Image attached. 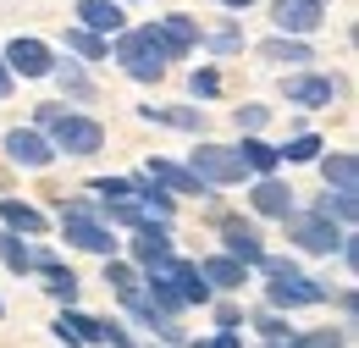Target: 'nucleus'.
I'll use <instances>...</instances> for the list:
<instances>
[{
	"instance_id": "0eeeda50",
	"label": "nucleus",
	"mask_w": 359,
	"mask_h": 348,
	"mask_svg": "<svg viewBox=\"0 0 359 348\" xmlns=\"http://www.w3.org/2000/svg\"><path fill=\"white\" fill-rule=\"evenodd\" d=\"M337 94H343V83H337L332 72H304V67H299V72L282 78V100H287V105H304V111H326Z\"/></svg>"
},
{
	"instance_id": "f257e3e1",
	"label": "nucleus",
	"mask_w": 359,
	"mask_h": 348,
	"mask_svg": "<svg viewBox=\"0 0 359 348\" xmlns=\"http://www.w3.org/2000/svg\"><path fill=\"white\" fill-rule=\"evenodd\" d=\"M34 128L45 133L55 144V155H67V161H94L105 149V128L94 116H83V111H67V105H39Z\"/></svg>"
},
{
	"instance_id": "4c0bfd02",
	"label": "nucleus",
	"mask_w": 359,
	"mask_h": 348,
	"mask_svg": "<svg viewBox=\"0 0 359 348\" xmlns=\"http://www.w3.org/2000/svg\"><path fill=\"white\" fill-rule=\"evenodd\" d=\"M100 348H138L122 321H100Z\"/></svg>"
},
{
	"instance_id": "412c9836",
	"label": "nucleus",
	"mask_w": 359,
	"mask_h": 348,
	"mask_svg": "<svg viewBox=\"0 0 359 348\" xmlns=\"http://www.w3.org/2000/svg\"><path fill=\"white\" fill-rule=\"evenodd\" d=\"M199 276L210 282V293H238L243 282H249V265L243 260H232V255H210V260H199Z\"/></svg>"
},
{
	"instance_id": "9b49d317",
	"label": "nucleus",
	"mask_w": 359,
	"mask_h": 348,
	"mask_svg": "<svg viewBox=\"0 0 359 348\" xmlns=\"http://www.w3.org/2000/svg\"><path fill=\"white\" fill-rule=\"evenodd\" d=\"M0 144H6V155H11L17 166H28V172H50V166H55V144H50L39 128H11Z\"/></svg>"
},
{
	"instance_id": "c03bdc74",
	"label": "nucleus",
	"mask_w": 359,
	"mask_h": 348,
	"mask_svg": "<svg viewBox=\"0 0 359 348\" xmlns=\"http://www.w3.org/2000/svg\"><path fill=\"white\" fill-rule=\"evenodd\" d=\"M11 88H17V78H11V67H6V55H0V100H6Z\"/></svg>"
},
{
	"instance_id": "9d476101",
	"label": "nucleus",
	"mask_w": 359,
	"mask_h": 348,
	"mask_svg": "<svg viewBox=\"0 0 359 348\" xmlns=\"http://www.w3.org/2000/svg\"><path fill=\"white\" fill-rule=\"evenodd\" d=\"M144 271H161L172 288L182 293V304H210L216 293H210V282L199 276V260H182V255H166V260H155V265H144Z\"/></svg>"
},
{
	"instance_id": "6e6552de",
	"label": "nucleus",
	"mask_w": 359,
	"mask_h": 348,
	"mask_svg": "<svg viewBox=\"0 0 359 348\" xmlns=\"http://www.w3.org/2000/svg\"><path fill=\"white\" fill-rule=\"evenodd\" d=\"M0 55H6L11 78H28V83H39V78H50V72H55V50H50L45 39H34V34H28V39L17 34V39L6 44Z\"/></svg>"
},
{
	"instance_id": "2f4dec72",
	"label": "nucleus",
	"mask_w": 359,
	"mask_h": 348,
	"mask_svg": "<svg viewBox=\"0 0 359 348\" xmlns=\"http://www.w3.org/2000/svg\"><path fill=\"white\" fill-rule=\"evenodd\" d=\"M282 348H348V326H315V332H293Z\"/></svg>"
},
{
	"instance_id": "473e14b6",
	"label": "nucleus",
	"mask_w": 359,
	"mask_h": 348,
	"mask_svg": "<svg viewBox=\"0 0 359 348\" xmlns=\"http://www.w3.org/2000/svg\"><path fill=\"white\" fill-rule=\"evenodd\" d=\"M199 44H205L210 55H238V50H243V28H238V17L222 22L216 34H199Z\"/></svg>"
},
{
	"instance_id": "de8ad7c7",
	"label": "nucleus",
	"mask_w": 359,
	"mask_h": 348,
	"mask_svg": "<svg viewBox=\"0 0 359 348\" xmlns=\"http://www.w3.org/2000/svg\"><path fill=\"white\" fill-rule=\"evenodd\" d=\"M0 315H6V299H0Z\"/></svg>"
},
{
	"instance_id": "79ce46f5",
	"label": "nucleus",
	"mask_w": 359,
	"mask_h": 348,
	"mask_svg": "<svg viewBox=\"0 0 359 348\" xmlns=\"http://www.w3.org/2000/svg\"><path fill=\"white\" fill-rule=\"evenodd\" d=\"M188 348H243V337H238V332H222V326H216V337H199V343H188Z\"/></svg>"
},
{
	"instance_id": "f03ea898",
	"label": "nucleus",
	"mask_w": 359,
	"mask_h": 348,
	"mask_svg": "<svg viewBox=\"0 0 359 348\" xmlns=\"http://www.w3.org/2000/svg\"><path fill=\"white\" fill-rule=\"evenodd\" d=\"M111 61H122V72H128L133 83H161L166 67H172L177 55H172V44L161 39L155 22H144V28H122V34H111Z\"/></svg>"
},
{
	"instance_id": "bb28decb",
	"label": "nucleus",
	"mask_w": 359,
	"mask_h": 348,
	"mask_svg": "<svg viewBox=\"0 0 359 348\" xmlns=\"http://www.w3.org/2000/svg\"><path fill=\"white\" fill-rule=\"evenodd\" d=\"M0 265L11 276H34V243L22 232H11V227H0Z\"/></svg>"
},
{
	"instance_id": "4468645a",
	"label": "nucleus",
	"mask_w": 359,
	"mask_h": 348,
	"mask_svg": "<svg viewBox=\"0 0 359 348\" xmlns=\"http://www.w3.org/2000/svg\"><path fill=\"white\" fill-rule=\"evenodd\" d=\"M249 205H255V216H271V221H282L287 210H293V182H282L276 172L255 177V188H249Z\"/></svg>"
},
{
	"instance_id": "c9c22d12",
	"label": "nucleus",
	"mask_w": 359,
	"mask_h": 348,
	"mask_svg": "<svg viewBox=\"0 0 359 348\" xmlns=\"http://www.w3.org/2000/svg\"><path fill=\"white\" fill-rule=\"evenodd\" d=\"M188 88H194V100H216V94H222V78H216V67H194Z\"/></svg>"
},
{
	"instance_id": "f8f14e48",
	"label": "nucleus",
	"mask_w": 359,
	"mask_h": 348,
	"mask_svg": "<svg viewBox=\"0 0 359 348\" xmlns=\"http://www.w3.org/2000/svg\"><path fill=\"white\" fill-rule=\"evenodd\" d=\"M271 22H276V34L310 39V34H320V22H326V6L320 0H276L271 6Z\"/></svg>"
},
{
	"instance_id": "72a5a7b5",
	"label": "nucleus",
	"mask_w": 359,
	"mask_h": 348,
	"mask_svg": "<svg viewBox=\"0 0 359 348\" xmlns=\"http://www.w3.org/2000/svg\"><path fill=\"white\" fill-rule=\"evenodd\" d=\"M105 288H111V293H133V288H138V265L105 255Z\"/></svg>"
},
{
	"instance_id": "cd10ccee",
	"label": "nucleus",
	"mask_w": 359,
	"mask_h": 348,
	"mask_svg": "<svg viewBox=\"0 0 359 348\" xmlns=\"http://www.w3.org/2000/svg\"><path fill=\"white\" fill-rule=\"evenodd\" d=\"M67 50H72V55H78L83 67H89V61H111V39L89 34L83 22H72V28H67Z\"/></svg>"
},
{
	"instance_id": "a19ab883",
	"label": "nucleus",
	"mask_w": 359,
	"mask_h": 348,
	"mask_svg": "<svg viewBox=\"0 0 359 348\" xmlns=\"http://www.w3.org/2000/svg\"><path fill=\"white\" fill-rule=\"evenodd\" d=\"M216 326H222V332H243V309L238 304H216Z\"/></svg>"
},
{
	"instance_id": "a878e982",
	"label": "nucleus",
	"mask_w": 359,
	"mask_h": 348,
	"mask_svg": "<svg viewBox=\"0 0 359 348\" xmlns=\"http://www.w3.org/2000/svg\"><path fill=\"white\" fill-rule=\"evenodd\" d=\"M260 55L276 61V67H304V61H315L310 39H293V34H271V39L260 44Z\"/></svg>"
},
{
	"instance_id": "f3484780",
	"label": "nucleus",
	"mask_w": 359,
	"mask_h": 348,
	"mask_svg": "<svg viewBox=\"0 0 359 348\" xmlns=\"http://www.w3.org/2000/svg\"><path fill=\"white\" fill-rule=\"evenodd\" d=\"M34 276H45V293L55 304H78V293H83V282L72 276V265H55L50 255H39V249H34Z\"/></svg>"
},
{
	"instance_id": "c85d7f7f",
	"label": "nucleus",
	"mask_w": 359,
	"mask_h": 348,
	"mask_svg": "<svg viewBox=\"0 0 359 348\" xmlns=\"http://www.w3.org/2000/svg\"><path fill=\"white\" fill-rule=\"evenodd\" d=\"M50 78L61 83V94H67V100H78V105H89V100H94V83H89V72H83V61H67V67H55Z\"/></svg>"
},
{
	"instance_id": "5701e85b",
	"label": "nucleus",
	"mask_w": 359,
	"mask_h": 348,
	"mask_svg": "<svg viewBox=\"0 0 359 348\" xmlns=\"http://www.w3.org/2000/svg\"><path fill=\"white\" fill-rule=\"evenodd\" d=\"M315 166H320V177H326V188L359 194V155L354 149H332V155H320Z\"/></svg>"
},
{
	"instance_id": "ea45409f",
	"label": "nucleus",
	"mask_w": 359,
	"mask_h": 348,
	"mask_svg": "<svg viewBox=\"0 0 359 348\" xmlns=\"http://www.w3.org/2000/svg\"><path fill=\"white\" fill-rule=\"evenodd\" d=\"M255 271H266V276H287V271H299V260H293V255H260Z\"/></svg>"
},
{
	"instance_id": "423d86ee",
	"label": "nucleus",
	"mask_w": 359,
	"mask_h": 348,
	"mask_svg": "<svg viewBox=\"0 0 359 348\" xmlns=\"http://www.w3.org/2000/svg\"><path fill=\"white\" fill-rule=\"evenodd\" d=\"M61 238H67L72 249H83V255H100V260L116 255V243H122V238L100 221V210H67V216H61Z\"/></svg>"
},
{
	"instance_id": "b1692460",
	"label": "nucleus",
	"mask_w": 359,
	"mask_h": 348,
	"mask_svg": "<svg viewBox=\"0 0 359 348\" xmlns=\"http://www.w3.org/2000/svg\"><path fill=\"white\" fill-rule=\"evenodd\" d=\"M232 149H238V161H243V172H249V177H266V172H276V166H282L276 144H266L260 133H243Z\"/></svg>"
},
{
	"instance_id": "4be33fe9",
	"label": "nucleus",
	"mask_w": 359,
	"mask_h": 348,
	"mask_svg": "<svg viewBox=\"0 0 359 348\" xmlns=\"http://www.w3.org/2000/svg\"><path fill=\"white\" fill-rule=\"evenodd\" d=\"M0 227H11V232H22V238H45L50 221L39 205H28V199H0Z\"/></svg>"
},
{
	"instance_id": "6ab92c4d",
	"label": "nucleus",
	"mask_w": 359,
	"mask_h": 348,
	"mask_svg": "<svg viewBox=\"0 0 359 348\" xmlns=\"http://www.w3.org/2000/svg\"><path fill=\"white\" fill-rule=\"evenodd\" d=\"M138 116L144 122H155V128H172V133H205V111L199 105H138Z\"/></svg>"
},
{
	"instance_id": "c756f323",
	"label": "nucleus",
	"mask_w": 359,
	"mask_h": 348,
	"mask_svg": "<svg viewBox=\"0 0 359 348\" xmlns=\"http://www.w3.org/2000/svg\"><path fill=\"white\" fill-rule=\"evenodd\" d=\"M315 210L332 216L337 227H354V221H359V199H354V194H343V188H326V194L315 199Z\"/></svg>"
},
{
	"instance_id": "aec40b11",
	"label": "nucleus",
	"mask_w": 359,
	"mask_h": 348,
	"mask_svg": "<svg viewBox=\"0 0 359 348\" xmlns=\"http://www.w3.org/2000/svg\"><path fill=\"white\" fill-rule=\"evenodd\" d=\"M128 188H133V199L144 205V216H155V221H172V216H177V194H166L149 172H133V177H128Z\"/></svg>"
},
{
	"instance_id": "37998d69",
	"label": "nucleus",
	"mask_w": 359,
	"mask_h": 348,
	"mask_svg": "<svg viewBox=\"0 0 359 348\" xmlns=\"http://www.w3.org/2000/svg\"><path fill=\"white\" fill-rule=\"evenodd\" d=\"M337 304H343V321H348V326H354V309H359V293H354V288H343V299H337Z\"/></svg>"
},
{
	"instance_id": "58836bf2",
	"label": "nucleus",
	"mask_w": 359,
	"mask_h": 348,
	"mask_svg": "<svg viewBox=\"0 0 359 348\" xmlns=\"http://www.w3.org/2000/svg\"><path fill=\"white\" fill-rule=\"evenodd\" d=\"M89 194L94 199H122V194H133V188H128V177H94Z\"/></svg>"
},
{
	"instance_id": "ddd939ff",
	"label": "nucleus",
	"mask_w": 359,
	"mask_h": 348,
	"mask_svg": "<svg viewBox=\"0 0 359 348\" xmlns=\"http://www.w3.org/2000/svg\"><path fill=\"white\" fill-rule=\"evenodd\" d=\"M128 255H133V265H155L172 255V221H138L133 238H128Z\"/></svg>"
},
{
	"instance_id": "dca6fc26",
	"label": "nucleus",
	"mask_w": 359,
	"mask_h": 348,
	"mask_svg": "<svg viewBox=\"0 0 359 348\" xmlns=\"http://www.w3.org/2000/svg\"><path fill=\"white\" fill-rule=\"evenodd\" d=\"M55 337H61V348H100V321L83 315L78 304H61V315H55Z\"/></svg>"
},
{
	"instance_id": "20e7f679",
	"label": "nucleus",
	"mask_w": 359,
	"mask_h": 348,
	"mask_svg": "<svg viewBox=\"0 0 359 348\" xmlns=\"http://www.w3.org/2000/svg\"><path fill=\"white\" fill-rule=\"evenodd\" d=\"M188 172L199 177V182H210V188H232V182H243V161H238V149L232 144H210V138H199L194 144V155H188Z\"/></svg>"
},
{
	"instance_id": "39448f33",
	"label": "nucleus",
	"mask_w": 359,
	"mask_h": 348,
	"mask_svg": "<svg viewBox=\"0 0 359 348\" xmlns=\"http://www.w3.org/2000/svg\"><path fill=\"white\" fill-rule=\"evenodd\" d=\"M332 299V288L326 282H315V276H304V271H287V276H271L266 282V304L282 309V315H293V309H315Z\"/></svg>"
},
{
	"instance_id": "1a4fd4ad",
	"label": "nucleus",
	"mask_w": 359,
	"mask_h": 348,
	"mask_svg": "<svg viewBox=\"0 0 359 348\" xmlns=\"http://www.w3.org/2000/svg\"><path fill=\"white\" fill-rule=\"evenodd\" d=\"M216 238H222V255H232V260H243L249 271H255V260L266 255V238H260V227L243 216H222L216 221Z\"/></svg>"
},
{
	"instance_id": "393cba45",
	"label": "nucleus",
	"mask_w": 359,
	"mask_h": 348,
	"mask_svg": "<svg viewBox=\"0 0 359 348\" xmlns=\"http://www.w3.org/2000/svg\"><path fill=\"white\" fill-rule=\"evenodd\" d=\"M155 28H161V39L172 44V55H177V61L188 55V50H199V22H194L188 11H166Z\"/></svg>"
},
{
	"instance_id": "e433bc0d",
	"label": "nucleus",
	"mask_w": 359,
	"mask_h": 348,
	"mask_svg": "<svg viewBox=\"0 0 359 348\" xmlns=\"http://www.w3.org/2000/svg\"><path fill=\"white\" fill-rule=\"evenodd\" d=\"M232 122H238V133H260L271 122V105H238V111H232Z\"/></svg>"
},
{
	"instance_id": "a211bd4d",
	"label": "nucleus",
	"mask_w": 359,
	"mask_h": 348,
	"mask_svg": "<svg viewBox=\"0 0 359 348\" xmlns=\"http://www.w3.org/2000/svg\"><path fill=\"white\" fill-rule=\"evenodd\" d=\"M78 22L100 39H111L128 28V11H122V0H78Z\"/></svg>"
},
{
	"instance_id": "f704fd0d",
	"label": "nucleus",
	"mask_w": 359,
	"mask_h": 348,
	"mask_svg": "<svg viewBox=\"0 0 359 348\" xmlns=\"http://www.w3.org/2000/svg\"><path fill=\"white\" fill-rule=\"evenodd\" d=\"M255 332H260L266 343H287V337H293V326H287L282 309H260V315H255Z\"/></svg>"
},
{
	"instance_id": "7c9ffc66",
	"label": "nucleus",
	"mask_w": 359,
	"mask_h": 348,
	"mask_svg": "<svg viewBox=\"0 0 359 348\" xmlns=\"http://www.w3.org/2000/svg\"><path fill=\"white\" fill-rule=\"evenodd\" d=\"M320 149H326V144H320L315 133H293V138H287L276 155H282L287 166H315V161H320Z\"/></svg>"
},
{
	"instance_id": "a18cd8bd",
	"label": "nucleus",
	"mask_w": 359,
	"mask_h": 348,
	"mask_svg": "<svg viewBox=\"0 0 359 348\" xmlns=\"http://www.w3.org/2000/svg\"><path fill=\"white\" fill-rule=\"evenodd\" d=\"M226 11H238V17H243V11H249V6H255V0H222Z\"/></svg>"
},
{
	"instance_id": "2eb2a0df",
	"label": "nucleus",
	"mask_w": 359,
	"mask_h": 348,
	"mask_svg": "<svg viewBox=\"0 0 359 348\" xmlns=\"http://www.w3.org/2000/svg\"><path fill=\"white\" fill-rule=\"evenodd\" d=\"M144 172L155 177L166 194H188V199H210V182H199V177L188 172V166H177V161H166V155H149V166Z\"/></svg>"
},
{
	"instance_id": "7ed1b4c3",
	"label": "nucleus",
	"mask_w": 359,
	"mask_h": 348,
	"mask_svg": "<svg viewBox=\"0 0 359 348\" xmlns=\"http://www.w3.org/2000/svg\"><path fill=\"white\" fill-rule=\"evenodd\" d=\"M282 227H287V243L304 249V255H337L343 232H354V227H337L332 216H320V210H299V205L282 216Z\"/></svg>"
},
{
	"instance_id": "49530a36",
	"label": "nucleus",
	"mask_w": 359,
	"mask_h": 348,
	"mask_svg": "<svg viewBox=\"0 0 359 348\" xmlns=\"http://www.w3.org/2000/svg\"><path fill=\"white\" fill-rule=\"evenodd\" d=\"M260 348H282V343H260Z\"/></svg>"
},
{
	"instance_id": "09e8293b",
	"label": "nucleus",
	"mask_w": 359,
	"mask_h": 348,
	"mask_svg": "<svg viewBox=\"0 0 359 348\" xmlns=\"http://www.w3.org/2000/svg\"><path fill=\"white\" fill-rule=\"evenodd\" d=\"M320 6H326V0H320Z\"/></svg>"
}]
</instances>
